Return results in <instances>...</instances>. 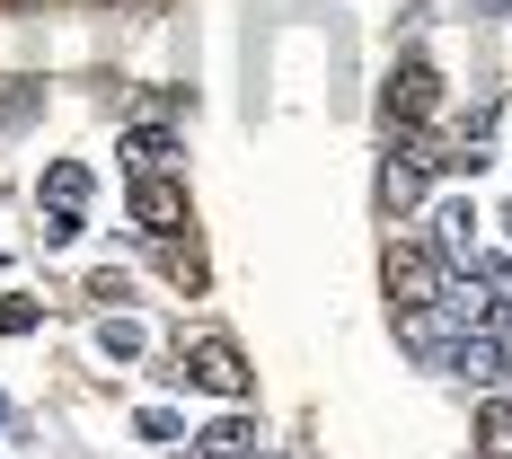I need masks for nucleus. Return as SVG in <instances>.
Listing matches in <instances>:
<instances>
[{
    "label": "nucleus",
    "mask_w": 512,
    "mask_h": 459,
    "mask_svg": "<svg viewBox=\"0 0 512 459\" xmlns=\"http://www.w3.org/2000/svg\"><path fill=\"white\" fill-rule=\"evenodd\" d=\"M0 424H9V407H0Z\"/></svg>",
    "instance_id": "ddd939ff"
},
{
    "label": "nucleus",
    "mask_w": 512,
    "mask_h": 459,
    "mask_svg": "<svg viewBox=\"0 0 512 459\" xmlns=\"http://www.w3.org/2000/svg\"><path fill=\"white\" fill-rule=\"evenodd\" d=\"M477 459H512V407H504V398L477 407Z\"/></svg>",
    "instance_id": "0eeeda50"
},
{
    "label": "nucleus",
    "mask_w": 512,
    "mask_h": 459,
    "mask_svg": "<svg viewBox=\"0 0 512 459\" xmlns=\"http://www.w3.org/2000/svg\"><path fill=\"white\" fill-rule=\"evenodd\" d=\"M124 151H133V177H177V133L168 124H142Z\"/></svg>",
    "instance_id": "39448f33"
},
{
    "label": "nucleus",
    "mask_w": 512,
    "mask_h": 459,
    "mask_svg": "<svg viewBox=\"0 0 512 459\" xmlns=\"http://www.w3.org/2000/svg\"><path fill=\"white\" fill-rule=\"evenodd\" d=\"M433 106H442V80H433V62H424V53H407V62L389 71V124H398V133H424V124H433Z\"/></svg>",
    "instance_id": "7ed1b4c3"
},
{
    "label": "nucleus",
    "mask_w": 512,
    "mask_h": 459,
    "mask_svg": "<svg viewBox=\"0 0 512 459\" xmlns=\"http://www.w3.org/2000/svg\"><path fill=\"white\" fill-rule=\"evenodd\" d=\"M380 283H389V309H433L442 292H451V256L424 248V239H389Z\"/></svg>",
    "instance_id": "f257e3e1"
},
{
    "label": "nucleus",
    "mask_w": 512,
    "mask_h": 459,
    "mask_svg": "<svg viewBox=\"0 0 512 459\" xmlns=\"http://www.w3.org/2000/svg\"><path fill=\"white\" fill-rule=\"evenodd\" d=\"M177 371H186L195 389H212V398H248V389H256V371L239 362L230 336H195V345H177Z\"/></svg>",
    "instance_id": "f03ea898"
},
{
    "label": "nucleus",
    "mask_w": 512,
    "mask_h": 459,
    "mask_svg": "<svg viewBox=\"0 0 512 459\" xmlns=\"http://www.w3.org/2000/svg\"><path fill=\"white\" fill-rule=\"evenodd\" d=\"M89 301H133V283H124V274L106 265V274H89Z\"/></svg>",
    "instance_id": "f8f14e48"
},
{
    "label": "nucleus",
    "mask_w": 512,
    "mask_h": 459,
    "mask_svg": "<svg viewBox=\"0 0 512 459\" xmlns=\"http://www.w3.org/2000/svg\"><path fill=\"white\" fill-rule=\"evenodd\" d=\"M98 345L124 362V354H142V327H133V318H106V336H98Z\"/></svg>",
    "instance_id": "9b49d317"
},
{
    "label": "nucleus",
    "mask_w": 512,
    "mask_h": 459,
    "mask_svg": "<svg viewBox=\"0 0 512 459\" xmlns=\"http://www.w3.org/2000/svg\"><path fill=\"white\" fill-rule=\"evenodd\" d=\"M36 318H45V309L27 301V292H9V301H0V336H27V327H36Z\"/></svg>",
    "instance_id": "9d476101"
},
{
    "label": "nucleus",
    "mask_w": 512,
    "mask_h": 459,
    "mask_svg": "<svg viewBox=\"0 0 512 459\" xmlns=\"http://www.w3.org/2000/svg\"><path fill=\"white\" fill-rule=\"evenodd\" d=\"M133 221H142L151 239H186L195 204H186V186H177V177H133Z\"/></svg>",
    "instance_id": "20e7f679"
},
{
    "label": "nucleus",
    "mask_w": 512,
    "mask_h": 459,
    "mask_svg": "<svg viewBox=\"0 0 512 459\" xmlns=\"http://www.w3.org/2000/svg\"><path fill=\"white\" fill-rule=\"evenodd\" d=\"M248 451H256V424H248V415H221V424L195 433V459H248Z\"/></svg>",
    "instance_id": "423d86ee"
},
{
    "label": "nucleus",
    "mask_w": 512,
    "mask_h": 459,
    "mask_svg": "<svg viewBox=\"0 0 512 459\" xmlns=\"http://www.w3.org/2000/svg\"><path fill=\"white\" fill-rule=\"evenodd\" d=\"M45 195H53V212H80V204H89V168H80V159H53Z\"/></svg>",
    "instance_id": "6e6552de"
},
{
    "label": "nucleus",
    "mask_w": 512,
    "mask_h": 459,
    "mask_svg": "<svg viewBox=\"0 0 512 459\" xmlns=\"http://www.w3.org/2000/svg\"><path fill=\"white\" fill-rule=\"evenodd\" d=\"M159 265H168L177 292H204V256H195V239H159Z\"/></svg>",
    "instance_id": "1a4fd4ad"
}]
</instances>
